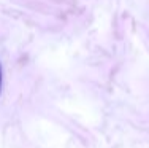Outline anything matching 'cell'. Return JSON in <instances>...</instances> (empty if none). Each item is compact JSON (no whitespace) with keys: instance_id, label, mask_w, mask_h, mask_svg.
Masks as SVG:
<instances>
[{"instance_id":"6da1fadb","label":"cell","mask_w":149,"mask_h":148,"mask_svg":"<svg viewBox=\"0 0 149 148\" xmlns=\"http://www.w3.org/2000/svg\"><path fill=\"white\" fill-rule=\"evenodd\" d=\"M2 81H3V72H2V64H0V93H2Z\"/></svg>"}]
</instances>
